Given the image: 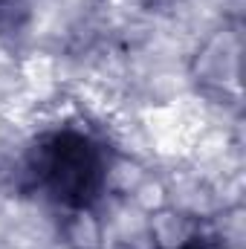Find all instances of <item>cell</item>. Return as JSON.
<instances>
[{
  "label": "cell",
  "mask_w": 246,
  "mask_h": 249,
  "mask_svg": "<svg viewBox=\"0 0 246 249\" xmlns=\"http://www.w3.org/2000/svg\"><path fill=\"white\" fill-rule=\"evenodd\" d=\"M35 186L72 212L90 209L107 180V165L99 145L75 130H61L41 142L32 171Z\"/></svg>",
  "instance_id": "obj_1"
}]
</instances>
